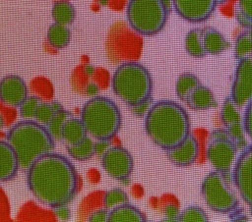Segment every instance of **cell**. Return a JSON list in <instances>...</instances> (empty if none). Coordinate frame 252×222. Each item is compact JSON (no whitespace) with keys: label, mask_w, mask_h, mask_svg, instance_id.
Listing matches in <instances>:
<instances>
[{"label":"cell","mask_w":252,"mask_h":222,"mask_svg":"<svg viewBox=\"0 0 252 222\" xmlns=\"http://www.w3.org/2000/svg\"><path fill=\"white\" fill-rule=\"evenodd\" d=\"M46 37L48 43L53 48L62 49L66 47L71 40V30L65 25L53 23L47 29Z\"/></svg>","instance_id":"44dd1931"},{"label":"cell","mask_w":252,"mask_h":222,"mask_svg":"<svg viewBox=\"0 0 252 222\" xmlns=\"http://www.w3.org/2000/svg\"><path fill=\"white\" fill-rule=\"evenodd\" d=\"M169 161L178 166L186 167L192 165L199 154V144L195 137L191 134L179 144L165 150Z\"/></svg>","instance_id":"5bb4252c"},{"label":"cell","mask_w":252,"mask_h":222,"mask_svg":"<svg viewBox=\"0 0 252 222\" xmlns=\"http://www.w3.org/2000/svg\"><path fill=\"white\" fill-rule=\"evenodd\" d=\"M40 99L37 96L30 95L28 96L23 103L19 106V113L20 116L25 119H31L34 118L36 109L40 103Z\"/></svg>","instance_id":"4dcf8cb0"},{"label":"cell","mask_w":252,"mask_h":222,"mask_svg":"<svg viewBox=\"0 0 252 222\" xmlns=\"http://www.w3.org/2000/svg\"><path fill=\"white\" fill-rule=\"evenodd\" d=\"M20 168L18 156L12 145L0 139V182L13 180Z\"/></svg>","instance_id":"9a60e30c"},{"label":"cell","mask_w":252,"mask_h":222,"mask_svg":"<svg viewBox=\"0 0 252 222\" xmlns=\"http://www.w3.org/2000/svg\"><path fill=\"white\" fill-rule=\"evenodd\" d=\"M129 201V197L127 194L119 188H112L108 190L103 195V205L105 208H114L121 204L127 203Z\"/></svg>","instance_id":"83f0119b"},{"label":"cell","mask_w":252,"mask_h":222,"mask_svg":"<svg viewBox=\"0 0 252 222\" xmlns=\"http://www.w3.org/2000/svg\"><path fill=\"white\" fill-rule=\"evenodd\" d=\"M87 129L81 118L79 119L71 116L63 125L61 140H63L67 145H73L81 142L85 138H87Z\"/></svg>","instance_id":"2e32d148"},{"label":"cell","mask_w":252,"mask_h":222,"mask_svg":"<svg viewBox=\"0 0 252 222\" xmlns=\"http://www.w3.org/2000/svg\"><path fill=\"white\" fill-rule=\"evenodd\" d=\"M71 116H72L71 113L63 108L57 111L54 114L51 121L47 124V129L55 139H61V132H62L63 125Z\"/></svg>","instance_id":"f1b7e54d"},{"label":"cell","mask_w":252,"mask_h":222,"mask_svg":"<svg viewBox=\"0 0 252 222\" xmlns=\"http://www.w3.org/2000/svg\"><path fill=\"white\" fill-rule=\"evenodd\" d=\"M217 1H218V3H219V4H222V3L226 2L227 0H217Z\"/></svg>","instance_id":"60d3db41"},{"label":"cell","mask_w":252,"mask_h":222,"mask_svg":"<svg viewBox=\"0 0 252 222\" xmlns=\"http://www.w3.org/2000/svg\"><path fill=\"white\" fill-rule=\"evenodd\" d=\"M236 148L235 142L228 135L221 137L220 134H214L208 143L206 155L215 170L228 173L236 157Z\"/></svg>","instance_id":"ba28073f"},{"label":"cell","mask_w":252,"mask_h":222,"mask_svg":"<svg viewBox=\"0 0 252 222\" xmlns=\"http://www.w3.org/2000/svg\"><path fill=\"white\" fill-rule=\"evenodd\" d=\"M186 103L193 110L204 111L215 107L216 99L212 90L206 85L200 83L189 95Z\"/></svg>","instance_id":"e0dca14e"},{"label":"cell","mask_w":252,"mask_h":222,"mask_svg":"<svg viewBox=\"0 0 252 222\" xmlns=\"http://www.w3.org/2000/svg\"><path fill=\"white\" fill-rule=\"evenodd\" d=\"M235 19L245 28L252 27V0L237 1Z\"/></svg>","instance_id":"4316f807"},{"label":"cell","mask_w":252,"mask_h":222,"mask_svg":"<svg viewBox=\"0 0 252 222\" xmlns=\"http://www.w3.org/2000/svg\"><path fill=\"white\" fill-rule=\"evenodd\" d=\"M109 140H98L94 142V154L102 155L106 149L109 147Z\"/></svg>","instance_id":"74e56055"},{"label":"cell","mask_w":252,"mask_h":222,"mask_svg":"<svg viewBox=\"0 0 252 222\" xmlns=\"http://www.w3.org/2000/svg\"><path fill=\"white\" fill-rule=\"evenodd\" d=\"M80 118L88 134L98 140H110L117 135L122 123L118 106L102 95L90 98L83 105Z\"/></svg>","instance_id":"5b68a950"},{"label":"cell","mask_w":252,"mask_h":222,"mask_svg":"<svg viewBox=\"0 0 252 222\" xmlns=\"http://www.w3.org/2000/svg\"><path fill=\"white\" fill-rule=\"evenodd\" d=\"M200 83H201L196 75L188 72L183 73L176 80L175 93L181 101L186 102L189 95Z\"/></svg>","instance_id":"603a6c76"},{"label":"cell","mask_w":252,"mask_h":222,"mask_svg":"<svg viewBox=\"0 0 252 222\" xmlns=\"http://www.w3.org/2000/svg\"><path fill=\"white\" fill-rule=\"evenodd\" d=\"M145 131L151 140L167 150L190 135V119L186 110L172 100L154 103L145 116Z\"/></svg>","instance_id":"7a4b0ae2"},{"label":"cell","mask_w":252,"mask_h":222,"mask_svg":"<svg viewBox=\"0 0 252 222\" xmlns=\"http://www.w3.org/2000/svg\"><path fill=\"white\" fill-rule=\"evenodd\" d=\"M243 126L245 134L248 136L252 142V101L245 106V113L243 118Z\"/></svg>","instance_id":"836d02e7"},{"label":"cell","mask_w":252,"mask_h":222,"mask_svg":"<svg viewBox=\"0 0 252 222\" xmlns=\"http://www.w3.org/2000/svg\"><path fill=\"white\" fill-rule=\"evenodd\" d=\"M3 124H4V121H3V117H2V115L0 114V129L3 127Z\"/></svg>","instance_id":"ab89813d"},{"label":"cell","mask_w":252,"mask_h":222,"mask_svg":"<svg viewBox=\"0 0 252 222\" xmlns=\"http://www.w3.org/2000/svg\"><path fill=\"white\" fill-rule=\"evenodd\" d=\"M249 207H250V212H251V215H252V204L249 205Z\"/></svg>","instance_id":"b9f144b4"},{"label":"cell","mask_w":252,"mask_h":222,"mask_svg":"<svg viewBox=\"0 0 252 222\" xmlns=\"http://www.w3.org/2000/svg\"><path fill=\"white\" fill-rule=\"evenodd\" d=\"M6 139L18 156L20 168L26 171L37 158L51 152L55 147V139L48 129L30 119L14 124L8 130Z\"/></svg>","instance_id":"3957f363"},{"label":"cell","mask_w":252,"mask_h":222,"mask_svg":"<svg viewBox=\"0 0 252 222\" xmlns=\"http://www.w3.org/2000/svg\"><path fill=\"white\" fill-rule=\"evenodd\" d=\"M56 109L53 107L52 102H40L36 112H35V116L34 118L36 119L37 122H39L40 124L43 125H47L51 119L53 118L54 114L56 113Z\"/></svg>","instance_id":"1f68e13d"},{"label":"cell","mask_w":252,"mask_h":222,"mask_svg":"<svg viewBox=\"0 0 252 222\" xmlns=\"http://www.w3.org/2000/svg\"><path fill=\"white\" fill-rule=\"evenodd\" d=\"M185 50L188 55L194 58H202L207 53L203 41V28H192L185 36Z\"/></svg>","instance_id":"7402d4cb"},{"label":"cell","mask_w":252,"mask_h":222,"mask_svg":"<svg viewBox=\"0 0 252 222\" xmlns=\"http://www.w3.org/2000/svg\"><path fill=\"white\" fill-rule=\"evenodd\" d=\"M26 82L17 75H8L0 81V101L6 105L19 107L29 96Z\"/></svg>","instance_id":"4fadbf2b"},{"label":"cell","mask_w":252,"mask_h":222,"mask_svg":"<svg viewBox=\"0 0 252 222\" xmlns=\"http://www.w3.org/2000/svg\"><path fill=\"white\" fill-rule=\"evenodd\" d=\"M67 152L75 160L87 161L94 154V142L87 137L77 144L67 145Z\"/></svg>","instance_id":"d4e9b609"},{"label":"cell","mask_w":252,"mask_h":222,"mask_svg":"<svg viewBox=\"0 0 252 222\" xmlns=\"http://www.w3.org/2000/svg\"><path fill=\"white\" fill-rule=\"evenodd\" d=\"M113 92L130 107L151 99L153 79L149 70L139 62L120 64L111 78Z\"/></svg>","instance_id":"277c9868"},{"label":"cell","mask_w":252,"mask_h":222,"mask_svg":"<svg viewBox=\"0 0 252 222\" xmlns=\"http://www.w3.org/2000/svg\"><path fill=\"white\" fill-rule=\"evenodd\" d=\"M150 101H151V99L150 100H148V101H145V102H143V103H141V104H138V105H136V106H133L132 107V110H133V112L136 114V115H138V116H143V115H145V114H147V112L149 111V109H150Z\"/></svg>","instance_id":"8d00e7d4"},{"label":"cell","mask_w":252,"mask_h":222,"mask_svg":"<svg viewBox=\"0 0 252 222\" xmlns=\"http://www.w3.org/2000/svg\"><path fill=\"white\" fill-rule=\"evenodd\" d=\"M233 181L242 199L252 204V145L247 147L236 159Z\"/></svg>","instance_id":"8fae6325"},{"label":"cell","mask_w":252,"mask_h":222,"mask_svg":"<svg viewBox=\"0 0 252 222\" xmlns=\"http://www.w3.org/2000/svg\"><path fill=\"white\" fill-rule=\"evenodd\" d=\"M87 91L89 94H95L97 92V86L94 83H89L87 86Z\"/></svg>","instance_id":"f35d334b"},{"label":"cell","mask_w":252,"mask_h":222,"mask_svg":"<svg viewBox=\"0 0 252 222\" xmlns=\"http://www.w3.org/2000/svg\"><path fill=\"white\" fill-rule=\"evenodd\" d=\"M240 108L252 101V58L238 60L231 84L230 95Z\"/></svg>","instance_id":"30bf717a"},{"label":"cell","mask_w":252,"mask_h":222,"mask_svg":"<svg viewBox=\"0 0 252 222\" xmlns=\"http://www.w3.org/2000/svg\"><path fill=\"white\" fill-rule=\"evenodd\" d=\"M27 184L35 199L54 208L73 200L78 192L79 177L67 157L48 152L37 158L27 170Z\"/></svg>","instance_id":"6da1fadb"},{"label":"cell","mask_w":252,"mask_h":222,"mask_svg":"<svg viewBox=\"0 0 252 222\" xmlns=\"http://www.w3.org/2000/svg\"><path fill=\"white\" fill-rule=\"evenodd\" d=\"M201 194L207 206L218 213H228L238 204L227 180V172L215 170L207 174L201 185Z\"/></svg>","instance_id":"52a82bcc"},{"label":"cell","mask_w":252,"mask_h":222,"mask_svg":"<svg viewBox=\"0 0 252 222\" xmlns=\"http://www.w3.org/2000/svg\"><path fill=\"white\" fill-rule=\"evenodd\" d=\"M178 220L181 222H205L208 221V215L200 206L190 205L179 213Z\"/></svg>","instance_id":"f546056e"},{"label":"cell","mask_w":252,"mask_h":222,"mask_svg":"<svg viewBox=\"0 0 252 222\" xmlns=\"http://www.w3.org/2000/svg\"><path fill=\"white\" fill-rule=\"evenodd\" d=\"M169 12L162 0H129L126 18L135 32L152 36L162 30Z\"/></svg>","instance_id":"8992f818"},{"label":"cell","mask_w":252,"mask_h":222,"mask_svg":"<svg viewBox=\"0 0 252 222\" xmlns=\"http://www.w3.org/2000/svg\"><path fill=\"white\" fill-rule=\"evenodd\" d=\"M226 133L229 136V138L234 141H242L244 139V126L242 123H236L232 124L228 127H226Z\"/></svg>","instance_id":"d6a6232c"},{"label":"cell","mask_w":252,"mask_h":222,"mask_svg":"<svg viewBox=\"0 0 252 222\" xmlns=\"http://www.w3.org/2000/svg\"><path fill=\"white\" fill-rule=\"evenodd\" d=\"M54 213L60 220H68L70 218V210L67 207V204L60 205L57 207H54Z\"/></svg>","instance_id":"d590c367"},{"label":"cell","mask_w":252,"mask_h":222,"mask_svg":"<svg viewBox=\"0 0 252 222\" xmlns=\"http://www.w3.org/2000/svg\"><path fill=\"white\" fill-rule=\"evenodd\" d=\"M234 56L237 60L252 56V27L237 35L234 42Z\"/></svg>","instance_id":"cb8c5ba5"},{"label":"cell","mask_w":252,"mask_h":222,"mask_svg":"<svg viewBox=\"0 0 252 222\" xmlns=\"http://www.w3.org/2000/svg\"><path fill=\"white\" fill-rule=\"evenodd\" d=\"M109 222H145L144 213L129 202L112 208L108 213Z\"/></svg>","instance_id":"ac0fdd59"},{"label":"cell","mask_w":252,"mask_h":222,"mask_svg":"<svg viewBox=\"0 0 252 222\" xmlns=\"http://www.w3.org/2000/svg\"><path fill=\"white\" fill-rule=\"evenodd\" d=\"M108 213L109 211H107V208L95 210L91 213L88 220L91 222H105L108 221Z\"/></svg>","instance_id":"e575fe53"},{"label":"cell","mask_w":252,"mask_h":222,"mask_svg":"<svg viewBox=\"0 0 252 222\" xmlns=\"http://www.w3.org/2000/svg\"><path fill=\"white\" fill-rule=\"evenodd\" d=\"M101 166L111 178L122 182L130 177L134 160L132 154L125 147L112 145L101 155Z\"/></svg>","instance_id":"9c48e42d"},{"label":"cell","mask_w":252,"mask_h":222,"mask_svg":"<svg viewBox=\"0 0 252 222\" xmlns=\"http://www.w3.org/2000/svg\"><path fill=\"white\" fill-rule=\"evenodd\" d=\"M218 4L217 0H172V7L177 15L190 23L208 20Z\"/></svg>","instance_id":"7c38bea8"},{"label":"cell","mask_w":252,"mask_h":222,"mask_svg":"<svg viewBox=\"0 0 252 222\" xmlns=\"http://www.w3.org/2000/svg\"><path fill=\"white\" fill-rule=\"evenodd\" d=\"M51 17L54 23L69 26L76 17L75 7L68 0H57L52 5Z\"/></svg>","instance_id":"ffe728a7"},{"label":"cell","mask_w":252,"mask_h":222,"mask_svg":"<svg viewBox=\"0 0 252 222\" xmlns=\"http://www.w3.org/2000/svg\"><path fill=\"white\" fill-rule=\"evenodd\" d=\"M239 107L233 102L230 96L226 97L221 105L220 109V120L221 123L226 127L236 124V123H242L241 114L238 109Z\"/></svg>","instance_id":"484cf974"},{"label":"cell","mask_w":252,"mask_h":222,"mask_svg":"<svg viewBox=\"0 0 252 222\" xmlns=\"http://www.w3.org/2000/svg\"><path fill=\"white\" fill-rule=\"evenodd\" d=\"M203 41L207 54L218 55L223 52L229 45L223 34L216 28H203Z\"/></svg>","instance_id":"d6986e66"}]
</instances>
